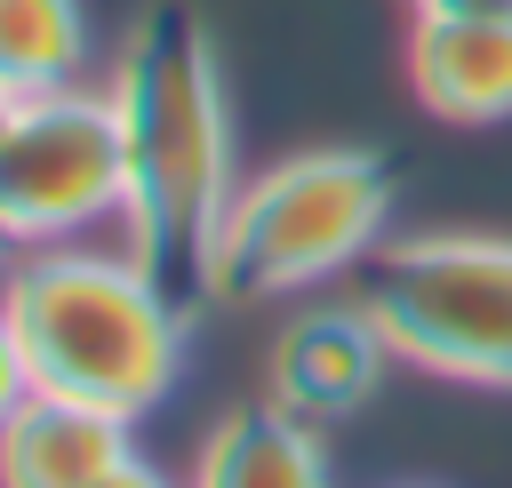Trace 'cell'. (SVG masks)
I'll return each instance as SVG.
<instances>
[{
    "label": "cell",
    "instance_id": "8fae6325",
    "mask_svg": "<svg viewBox=\"0 0 512 488\" xmlns=\"http://www.w3.org/2000/svg\"><path fill=\"white\" fill-rule=\"evenodd\" d=\"M24 392H32V368H24V344H16V328H8V312H0V416H8Z\"/></svg>",
    "mask_w": 512,
    "mask_h": 488
},
{
    "label": "cell",
    "instance_id": "30bf717a",
    "mask_svg": "<svg viewBox=\"0 0 512 488\" xmlns=\"http://www.w3.org/2000/svg\"><path fill=\"white\" fill-rule=\"evenodd\" d=\"M80 0H0V96H48L80 72Z\"/></svg>",
    "mask_w": 512,
    "mask_h": 488
},
{
    "label": "cell",
    "instance_id": "5bb4252c",
    "mask_svg": "<svg viewBox=\"0 0 512 488\" xmlns=\"http://www.w3.org/2000/svg\"><path fill=\"white\" fill-rule=\"evenodd\" d=\"M8 112H16V96H0V128H8Z\"/></svg>",
    "mask_w": 512,
    "mask_h": 488
},
{
    "label": "cell",
    "instance_id": "52a82bcc",
    "mask_svg": "<svg viewBox=\"0 0 512 488\" xmlns=\"http://www.w3.org/2000/svg\"><path fill=\"white\" fill-rule=\"evenodd\" d=\"M408 88L432 120H456V128L512 120V8L416 16L408 24Z\"/></svg>",
    "mask_w": 512,
    "mask_h": 488
},
{
    "label": "cell",
    "instance_id": "ba28073f",
    "mask_svg": "<svg viewBox=\"0 0 512 488\" xmlns=\"http://www.w3.org/2000/svg\"><path fill=\"white\" fill-rule=\"evenodd\" d=\"M128 456V416L64 392H24L0 416V488H96Z\"/></svg>",
    "mask_w": 512,
    "mask_h": 488
},
{
    "label": "cell",
    "instance_id": "9c48e42d",
    "mask_svg": "<svg viewBox=\"0 0 512 488\" xmlns=\"http://www.w3.org/2000/svg\"><path fill=\"white\" fill-rule=\"evenodd\" d=\"M192 488H328V456H320V432L304 416L256 400V408H232L200 440Z\"/></svg>",
    "mask_w": 512,
    "mask_h": 488
},
{
    "label": "cell",
    "instance_id": "4fadbf2b",
    "mask_svg": "<svg viewBox=\"0 0 512 488\" xmlns=\"http://www.w3.org/2000/svg\"><path fill=\"white\" fill-rule=\"evenodd\" d=\"M416 16H480V8H512V0H408Z\"/></svg>",
    "mask_w": 512,
    "mask_h": 488
},
{
    "label": "cell",
    "instance_id": "3957f363",
    "mask_svg": "<svg viewBox=\"0 0 512 488\" xmlns=\"http://www.w3.org/2000/svg\"><path fill=\"white\" fill-rule=\"evenodd\" d=\"M384 216H392V160L360 144L288 152L232 192L208 256V296L240 304V296L312 288L320 272L360 264L384 240Z\"/></svg>",
    "mask_w": 512,
    "mask_h": 488
},
{
    "label": "cell",
    "instance_id": "7c38bea8",
    "mask_svg": "<svg viewBox=\"0 0 512 488\" xmlns=\"http://www.w3.org/2000/svg\"><path fill=\"white\" fill-rule=\"evenodd\" d=\"M96 488H176V480H168V472H152L144 456H128V464H112V472H104Z\"/></svg>",
    "mask_w": 512,
    "mask_h": 488
},
{
    "label": "cell",
    "instance_id": "277c9868",
    "mask_svg": "<svg viewBox=\"0 0 512 488\" xmlns=\"http://www.w3.org/2000/svg\"><path fill=\"white\" fill-rule=\"evenodd\" d=\"M360 304L392 360L512 392V240L504 232H408L360 256Z\"/></svg>",
    "mask_w": 512,
    "mask_h": 488
},
{
    "label": "cell",
    "instance_id": "9a60e30c",
    "mask_svg": "<svg viewBox=\"0 0 512 488\" xmlns=\"http://www.w3.org/2000/svg\"><path fill=\"white\" fill-rule=\"evenodd\" d=\"M0 248H8V232H0Z\"/></svg>",
    "mask_w": 512,
    "mask_h": 488
},
{
    "label": "cell",
    "instance_id": "8992f818",
    "mask_svg": "<svg viewBox=\"0 0 512 488\" xmlns=\"http://www.w3.org/2000/svg\"><path fill=\"white\" fill-rule=\"evenodd\" d=\"M384 360H392V344H384V328L368 320L360 296L296 312L272 336V408H288L304 424H336L384 384Z\"/></svg>",
    "mask_w": 512,
    "mask_h": 488
},
{
    "label": "cell",
    "instance_id": "7a4b0ae2",
    "mask_svg": "<svg viewBox=\"0 0 512 488\" xmlns=\"http://www.w3.org/2000/svg\"><path fill=\"white\" fill-rule=\"evenodd\" d=\"M0 312L24 344L32 392H64L112 416H152L184 368V304L136 256L32 248L0 280Z\"/></svg>",
    "mask_w": 512,
    "mask_h": 488
},
{
    "label": "cell",
    "instance_id": "5b68a950",
    "mask_svg": "<svg viewBox=\"0 0 512 488\" xmlns=\"http://www.w3.org/2000/svg\"><path fill=\"white\" fill-rule=\"evenodd\" d=\"M120 200H128V152L112 88L64 80L48 96H16L0 128V232L24 248H56L64 232L120 216Z\"/></svg>",
    "mask_w": 512,
    "mask_h": 488
},
{
    "label": "cell",
    "instance_id": "6da1fadb",
    "mask_svg": "<svg viewBox=\"0 0 512 488\" xmlns=\"http://www.w3.org/2000/svg\"><path fill=\"white\" fill-rule=\"evenodd\" d=\"M112 104H120V152H128V256L176 296H208V256L216 224L240 192L232 176V104L216 48L184 0H152L112 64Z\"/></svg>",
    "mask_w": 512,
    "mask_h": 488
}]
</instances>
